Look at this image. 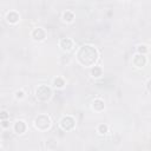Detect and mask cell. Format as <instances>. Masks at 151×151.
Here are the masks:
<instances>
[{
	"label": "cell",
	"mask_w": 151,
	"mask_h": 151,
	"mask_svg": "<svg viewBox=\"0 0 151 151\" xmlns=\"http://www.w3.org/2000/svg\"><path fill=\"white\" fill-rule=\"evenodd\" d=\"M65 84H66L65 83V79L61 78V77H57V78L53 79V86L55 88H63L65 86Z\"/></svg>",
	"instance_id": "cell-13"
},
{
	"label": "cell",
	"mask_w": 151,
	"mask_h": 151,
	"mask_svg": "<svg viewBox=\"0 0 151 151\" xmlns=\"http://www.w3.org/2000/svg\"><path fill=\"white\" fill-rule=\"evenodd\" d=\"M59 125H60L61 130H64V131H71V130H73L76 127V119L72 116H64L60 119Z\"/></svg>",
	"instance_id": "cell-4"
},
{
	"label": "cell",
	"mask_w": 151,
	"mask_h": 151,
	"mask_svg": "<svg viewBox=\"0 0 151 151\" xmlns=\"http://www.w3.org/2000/svg\"><path fill=\"white\" fill-rule=\"evenodd\" d=\"M31 37H32V39L35 40V41H42V40H45V38H46V31H45L44 28H41V27H37V28H34V29L32 31Z\"/></svg>",
	"instance_id": "cell-5"
},
{
	"label": "cell",
	"mask_w": 151,
	"mask_h": 151,
	"mask_svg": "<svg viewBox=\"0 0 151 151\" xmlns=\"http://www.w3.org/2000/svg\"><path fill=\"white\" fill-rule=\"evenodd\" d=\"M19 20H20V15H19V13L15 12V11H11V12H8V13L6 14V21H7L8 24H11V25L18 24Z\"/></svg>",
	"instance_id": "cell-8"
},
{
	"label": "cell",
	"mask_w": 151,
	"mask_h": 151,
	"mask_svg": "<svg viewBox=\"0 0 151 151\" xmlns=\"http://www.w3.org/2000/svg\"><path fill=\"white\" fill-rule=\"evenodd\" d=\"M34 127L39 131H47L52 126V120L47 114H39L34 119Z\"/></svg>",
	"instance_id": "cell-2"
},
{
	"label": "cell",
	"mask_w": 151,
	"mask_h": 151,
	"mask_svg": "<svg viewBox=\"0 0 151 151\" xmlns=\"http://www.w3.org/2000/svg\"><path fill=\"white\" fill-rule=\"evenodd\" d=\"M91 107H92V110L96 111V112H101V111H104V109H105V103H104L103 99L97 98V99H94V100L92 101Z\"/></svg>",
	"instance_id": "cell-9"
},
{
	"label": "cell",
	"mask_w": 151,
	"mask_h": 151,
	"mask_svg": "<svg viewBox=\"0 0 151 151\" xmlns=\"http://www.w3.org/2000/svg\"><path fill=\"white\" fill-rule=\"evenodd\" d=\"M90 74H91V77H93V78H100L101 76H103V68L100 67V66H92L91 67V70H90Z\"/></svg>",
	"instance_id": "cell-11"
},
{
	"label": "cell",
	"mask_w": 151,
	"mask_h": 151,
	"mask_svg": "<svg viewBox=\"0 0 151 151\" xmlns=\"http://www.w3.org/2000/svg\"><path fill=\"white\" fill-rule=\"evenodd\" d=\"M9 117V113L7 111H0V120H7Z\"/></svg>",
	"instance_id": "cell-17"
},
{
	"label": "cell",
	"mask_w": 151,
	"mask_h": 151,
	"mask_svg": "<svg viewBox=\"0 0 151 151\" xmlns=\"http://www.w3.org/2000/svg\"><path fill=\"white\" fill-rule=\"evenodd\" d=\"M61 19H63L64 22L70 24V22H72L74 20V13L72 11H65L63 13V15H61Z\"/></svg>",
	"instance_id": "cell-12"
},
{
	"label": "cell",
	"mask_w": 151,
	"mask_h": 151,
	"mask_svg": "<svg viewBox=\"0 0 151 151\" xmlns=\"http://www.w3.org/2000/svg\"><path fill=\"white\" fill-rule=\"evenodd\" d=\"M97 131L99 134H106L109 132V126L106 124H99L97 127Z\"/></svg>",
	"instance_id": "cell-15"
},
{
	"label": "cell",
	"mask_w": 151,
	"mask_h": 151,
	"mask_svg": "<svg viewBox=\"0 0 151 151\" xmlns=\"http://www.w3.org/2000/svg\"><path fill=\"white\" fill-rule=\"evenodd\" d=\"M76 57L80 65H83L85 67H92V66H94V64L97 63V60L99 58V52L94 46L86 44V45H83L78 50Z\"/></svg>",
	"instance_id": "cell-1"
},
{
	"label": "cell",
	"mask_w": 151,
	"mask_h": 151,
	"mask_svg": "<svg viewBox=\"0 0 151 151\" xmlns=\"http://www.w3.org/2000/svg\"><path fill=\"white\" fill-rule=\"evenodd\" d=\"M27 126H26V123L24 120H17L13 125V130L17 134H22L25 131H26Z\"/></svg>",
	"instance_id": "cell-10"
},
{
	"label": "cell",
	"mask_w": 151,
	"mask_h": 151,
	"mask_svg": "<svg viewBox=\"0 0 151 151\" xmlns=\"http://www.w3.org/2000/svg\"><path fill=\"white\" fill-rule=\"evenodd\" d=\"M1 126H2L4 129L9 127V122H8V120H1Z\"/></svg>",
	"instance_id": "cell-18"
},
{
	"label": "cell",
	"mask_w": 151,
	"mask_h": 151,
	"mask_svg": "<svg viewBox=\"0 0 151 151\" xmlns=\"http://www.w3.org/2000/svg\"><path fill=\"white\" fill-rule=\"evenodd\" d=\"M14 97H15L17 100H21V99L25 98V92L22 90H17L15 93H14Z\"/></svg>",
	"instance_id": "cell-16"
},
{
	"label": "cell",
	"mask_w": 151,
	"mask_h": 151,
	"mask_svg": "<svg viewBox=\"0 0 151 151\" xmlns=\"http://www.w3.org/2000/svg\"><path fill=\"white\" fill-rule=\"evenodd\" d=\"M146 87H147V92H150V80H147V83H146Z\"/></svg>",
	"instance_id": "cell-19"
},
{
	"label": "cell",
	"mask_w": 151,
	"mask_h": 151,
	"mask_svg": "<svg viewBox=\"0 0 151 151\" xmlns=\"http://www.w3.org/2000/svg\"><path fill=\"white\" fill-rule=\"evenodd\" d=\"M59 47L65 51V52H68L73 48V40L70 39V38H61L59 40Z\"/></svg>",
	"instance_id": "cell-7"
},
{
	"label": "cell",
	"mask_w": 151,
	"mask_h": 151,
	"mask_svg": "<svg viewBox=\"0 0 151 151\" xmlns=\"http://www.w3.org/2000/svg\"><path fill=\"white\" fill-rule=\"evenodd\" d=\"M147 63V59L145 55H142V54H136L132 59V65L137 68H143Z\"/></svg>",
	"instance_id": "cell-6"
},
{
	"label": "cell",
	"mask_w": 151,
	"mask_h": 151,
	"mask_svg": "<svg viewBox=\"0 0 151 151\" xmlns=\"http://www.w3.org/2000/svg\"><path fill=\"white\" fill-rule=\"evenodd\" d=\"M0 146H1V140H0Z\"/></svg>",
	"instance_id": "cell-20"
},
{
	"label": "cell",
	"mask_w": 151,
	"mask_h": 151,
	"mask_svg": "<svg viewBox=\"0 0 151 151\" xmlns=\"http://www.w3.org/2000/svg\"><path fill=\"white\" fill-rule=\"evenodd\" d=\"M149 52V47L147 45H138L137 46V54H142V55H145L146 53Z\"/></svg>",
	"instance_id": "cell-14"
},
{
	"label": "cell",
	"mask_w": 151,
	"mask_h": 151,
	"mask_svg": "<svg viewBox=\"0 0 151 151\" xmlns=\"http://www.w3.org/2000/svg\"><path fill=\"white\" fill-rule=\"evenodd\" d=\"M52 88L47 85H40L37 87L35 90V98L39 100V101H48L51 98H52Z\"/></svg>",
	"instance_id": "cell-3"
}]
</instances>
